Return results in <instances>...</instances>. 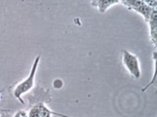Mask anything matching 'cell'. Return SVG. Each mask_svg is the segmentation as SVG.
<instances>
[{"instance_id":"10","label":"cell","mask_w":157,"mask_h":117,"mask_svg":"<svg viewBox=\"0 0 157 117\" xmlns=\"http://www.w3.org/2000/svg\"><path fill=\"white\" fill-rule=\"evenodd\" d=\"M142 3H145L147 4L148 6L152 7V8H156V5H157V0H140Z\"/></svg>"},{"instance_id":"5","label":"cell","mask_w":157,"mask_h":117,"mask_svg":"<svg viewBox=\"0 0 157 117\" xmlns=\"http://www.w3.org/2000/svg\"><path fill=\"white\" fill-rule=\"evenodd\" d=\"M154 8H152L150 6H148L147 4L145 3H142L140 4L139 7H136L134 11L136 12V13H139L140 15H141L142 17H144V19L145 20L146 22H148V20L150 18V15H151V12H152V10H153Z\"/></svg>"},{"instance_id":"14","label":"cell","mask_w":157,"mask_h":117,"mask_svg":"<svg viewBox=\"0 0 157 117\" xmlns=\"http://www.w3.org/2000/svg\"><path fill=\"white\" fill-rule=\"evenodd\" d=\"M0 117H1V114H0Z\"/></svg>"},{"instance_id":"7","label":"cell","mask_w":157,"mask_h":117,"mask_svg":"<svg viewBox=\"0 0 157 117\" xmlns=\"http://www.w3.org/2000/svg\"><path fill=\"white\" fill-rule=\"evenodd\" d=\"M153 61H154V70H153V78H152V80L150 81V83H148L144 89H142V91L145 92L147 89H148L149 87H151L152 85H155V81H156V50L154 49L153 51Z\"/></svg>"},{"instance_id":"13","label":"cell","mask_w":157,"mask_h":117,"mask_svg":"<svg viewBox=\"0 0 157 117\" xmlns=\"http://www.w3.org/2000/svg\"><path fill=\"white\" fill-rule=\"evenodd\" d=\"M122 1H124V0H119V2H122Z\"/></svg>"},{"instance_id":"8","label":"cell","mask_w":157,"mask_h":117,"mask_svg":"<svg viewBox=\"0 0 157 117\" xmlns=\"http://www.w3.org/2000/svg\"><path fill=\"white\" fill-rule=\"evenodd\" d=\"M29 117H40L39 116V110L37 105H33L29 110Z\"/></svg>"},{"instance_id":"3","label":"cell","mask_w":157,"mask_h":117,"mask_svg":"<svg viewBox=\"0 0 157 117\" xmlns=\"http://www.w3.org/2000/svg\"><path fill=\"white\" fill-rule=\"evenodd\" d=\"M149 23V38L153 43L154 47H156V39H157V10L154 8L152 10L150 18L148 20Z\"/></svg>"},{"instance_id":"6","label":"cell","mask_w":157,"mask_h":117,"mask_svg":"<svg viewBox=\"0 0 157 117\" xmlns=\"http://www.w3.org/2000/svg\"><path fill=\"white\" fill-rule=\"evenodd\" d=\"M122 4H124L126 7H128L130 10H134L139 7L140 4H142V2L140 1V0H124V1L121 2Z\"/></svg>"},{"instance_id":"9","label":"cell","mask_w":157,"mask_h":117,"mask_svg":"<svg viewBox=\"0 0 157 117\" xmlns=\"http://www.w3.org/2000/svg\"><path fill=\"white\" fill-rule=\"evenodd\" d=\"M13 117H29V112L26 110H18Z\"/></svg>"},{"instance_id":"11","label":"cell","mask_w":157,"mask_h":117,"mask_svg":"<svg viewBox=\"0 0 157 117\" xmlns=\"http://www.w3.org/2000/svg\"><path fill=\"white\" fill-rule=\"evenodd\" d=\"M53 86H54L55 89H60V88L63 86V82L60 79H56V80H54V82H53Z\"/></svg>"},{"instance_id":"1","label":"cell","mask_w":157,"mask_h":117,"mask_svg":"<svg viewBox=\"0 0 157 117\" xmlns=\"http://www.w3.org/2000/svg\"><path fill=\"white\" fill-rule=\"evenodd\" d=\"M39 62H40V56H36V58H34L33 63L32 66L31 68V71H29V76L26 78V79L22 80L19 84L14 88V91H13V95L16 99L21 102V104H25L24 100L22 99V96L27 94L28 92L31 91L33 85H34V78H36V70H37V67L39 66Z\"/></svg>"},{"instance_id":"2","label":"cell","mask_w":157,"mask_h":117,"mask_svg":"<svg viewBox=\"0 0 157 117\" xmlns=\"http://www.w3.org/2000/svg\"><path fill=\"white\" fill-rule=\"evenodd\" d=\"M122 61L126 69L129 71L130 74L139 79L141 76V71H140V66L137 57L127 50H122Z\"/></svg>"},{"instance_id":"4","label":"cell","mask_w":157,"mask_h":117,"mask_svg":"<svg viewBox=\"0 0 157 117\" xmlns=\"http://www.w3.org/2000/svg\"><path fill=\"white\" fill-rule=\"evenodd\" d=\"M91 6L96 7L101 14H104L107 9L115 4H119V0H91Z\"/></svg>"},{"instance_id":"12","label":"cell","mask_w":157,"mask_h":117,"mask_svg":"<svg viewBox=\"0 0 157 117\" xmlns=\"http://www.w3.org/2000/svg\"><path fill=\"white\" fill-rule=\"evenodd\" d=\"M39 116L40 117H52L50 114H47L45 112H41V111H39Z\"/></svg>"}]
</instances>
